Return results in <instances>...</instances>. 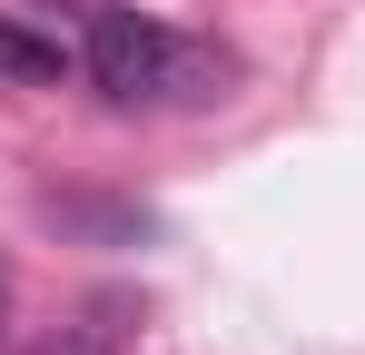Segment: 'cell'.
I'll list each match as a JSON object with an SVG mask.
<instances>
[{
	"label": "cell",
	"mask_w": 365,
	"mask_h": 355,
	"mask_svg": "<svg viewBox=\"0 0 365 355\" xmlns=\"http://www.w3.org/2000/svg\"><path fill=\"white\" fill-rule=\"evenodd\" d=\"M79 30H89V40H79V69H89V89H99L109 109H207V99H227V79H237L227 50L187 40V30L148 20V10H89Z\"/></svg>",
	"instance_id": "6da1fadb"
},
{
	"label": "cell",
	"mask_w": 365,
	"mask_h": 355,
	"mask_svg": "<svg viewBox=\"0 0 365 355\" xmlns=\"http://www.w3.org/2000/svg\"><path fill=\"white\" fill-rule=\"evenodd\" d=\"M128 326H138V296H89V316H79V336H50L40 355H119Z\"/></svg>",
	"instance_id": "7a4b0ae2"
},
{
	"label": "cell",
	"mask_w": 365,
	"mask_h": 355,
	"mask_svg": "<svg viewBox=\"0 0 365 355\" xmlns=\"http://www.w3.org/2000/svg\"><path fill=\"white\" fill-rule=\"evenodd\" d=\"M0 69L60 89V79H69V50H60V40H40V30H20V20H0Z\"/></svg>",
	"instance_id": "3957f363"
},
{
	"label": "cell",
	"mask_w": 365,
	"mask_h": 355,
	"mask_svg": "<svg viewBox=\"0 0 365 355\" xmlns=\"http://www.w3.org/2000/svg\"><path fill=\"white\" fill-rule=\"evenodd\" d=\"M0 326H10V267H0Z\"/></svg>",
	"instance_id": "277c9868"
}]
</instances>
